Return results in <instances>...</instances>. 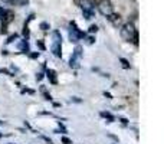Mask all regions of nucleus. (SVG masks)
I'll list each match as a JSON object with an SVG mask.
<instances>
[{
	"label": "nucleus",
	"mask_w": 164,
	"mask_h": 144,
	"mask_svg": "<svg viewBox=\"0 0 164 144\" xmlns=\"http://www.w3.org/2000/svg\"><path fill=\"white\" fill-rule=\"evenodd\" d=\"M120 33H121V38L125 42H133L134 38L138 36L135 26H134V23H131V22H127V23H124L123 26H121Z\"/></svg>",
	"instance_id": "nucleus-1"
},
{
	"label": "nucleus",
	"mask_w": 164,
	"mask_h": 144,
	"mask_svg": "<svg viewBox=\"0 0 164 144\" xmlns=\"http://www.w3.org/2000/svg\"><path fill=\"white\" fill-rule=\"evenodd\" d=\"M96 7H98L99 13L104 14V16H108V14L114 13V6H112V3H111L109 0H99L98 4H96Z\"/></svg>",
	"instance_id": "nucleus-2"
},
{
	"label": "nucleus",
	"mask_w": 164,
	"mask_h": 144,
	"mask_svg": "<svg viewBox=\"0 0 164 144\" xmlns=\"http://www.w3.org/2000/svg\"><path fill=\"white\" fill-rule=\"evenodd\" d=\"M62 38L59 32H53V45H52V52H53L55 56L61 58L62 56Z\"/></svg>",
	"instance_id": "nucleus-3"
},
{
	"label": "nucleus",
	"mask_w": 164,
	"mask_h": 144,
	"mask_svg": "<svg viewBox=\"0 0 164 144\" xmlns=\"http://www.w3.org/2000/svg\"><path fill=\"white\" fill-rule=\"evenodd\" d=\"M85 33L78 29L75 22H71V29H69V41L71 42H78L81 38H84Z\"/></svg>",
	"instance_id": "nucleus-4"
},
{
	"label": "nucleus",
	"mask_w": 164,
	"mask_h": 144,
	"mask_svg": "<svg viewBox=\"0 0 164 144\" xmlns=\"http://www.w3.org/2000/svg\"><path fill=\"white\" fill-rule=\"evenodd\" d=\"M75 3L82 9V12H94V3L91 0H75Z\"/></svg>",
	"instance_id": "nucleus-5"
},
{
	"label": "nucleus",
	"mask_w": 164,
	"mask_h": 144,
	"mask_svg": "<svg viewBox=\"0 0 164 144\" xmlns=\"http://www.w3.org/2000/svg\"><path fill=\"white\" fill-rule=\"evenodd\" d=\"M81 51H82L81 46H76L75 52H74V55H72L71 59H69V65H71V66H78V61H79V58H81V55H82Z\"/></svg>",
	"instance_id": "nucleus-6"
},
{
	"label": "nucleus",
	"mask_w": 164,
	"mask_h": 144,
	"mask_svg": "<svg viewBox=\"0 0 164 144\" xmlns=\"http://www.w3.org/2000/svg\"><path fill=\"white\" fill-rule=\"evenodd\" d=\"M107 19H108V20L111 22V23H112L115 28H118V26L121 25V16H120L118 13H111V14H108V16H107Z\"/></svg>",
	"instance_id": "nucleus-7"
},
{
	"label": "nucleus",
	"mask_w": 164,
	"mask_h": 144,
	"mask_svg": "<svg viewBox=\"0 0 164 144\" xmlns=\"http://www.w3.org/2000/svg\"><path fill=\"white\" fill-rule=\"evenodd\" d=\"M13 19H14L13 12H12V10H6V12H4V16L2 17V22H3L4 25H9L10 22H13Z\"/></svg>",
	"instance_id": "nucleus-8"
},
{
	"label": "nucleus",
	"mask_w": 164,
	"mask_h": 144,
	"mask_svg": "<svg viewBox=\"0 0 164 144\" xmlns=\"http://www.w3.org/2000/svg\"><path fill=\"white\" fill-rule=\"evenodd\" d=\"M19 48H20V51L25 52V53H27V52H29V43H27V39H25V41L20 42Z\"/></svg>",
	"instance_id": "nucleus-9"
},
{
	"label": "nucleus",
	"mask_w": 164,
	"mask_h": 144,
	"mask_svg": "<svg viewBox=\"0 0 164 144\" xmlns=\"http://www.w3.org/2000/svg\"><path fill=\"white\" fill-rule=\"evenodd\" d=\"M48 78L51 79L52 84H56V72L53 69H48Z\"/></svg>",
	"instance_id": "nucleus-10"
},
{
	"label": "nucleus",
	"mask_w": 164,
	"mask_h": 144,
	"mask_svg": "<svg viewBox=\"0 0 164 144\" xmlns=\"http://www.w3.org/2000/svg\"><path fill=\"white\" fill-rule=\"evenodd\" d=\"M41 91H42V94H43V95H45V100H49V101L52 100L51 94H48V91H46V88H45V86H42V88H41Z\"/></svg>",
	"instance_id": "nucleus-11"
},
{
	"label": "nucleus",
	"mask_w": 164,
	"mask_h": 144,
	"mask_svg": "<svg viewBox=\"0 0 164 144\" xmlns=\"http://www.w3.org/2000/svg\"><path fill=\"white\" fill-rule=\"evenodd\" d=\"M82 13H84V17H85L86 20H89V19H92V17H94V12H86V10H84Z\"/></svg>",
	"instance_id": "nucleus-12"
},
{
	"label": "nucleus",
	"mask_w": 164,
	"mask_h": 144,
	"mask_svg": "<svg viewBox=\"0 0 164 144\" xmlns=\"http://www.w3.org/2000/svg\"><path fill=\"white\" fill-rule=\"evenodd\" d=\"M27 3H29V0H13V4H19V6H23Z\"/></svg>",
	"instance_id": "nucleus-13"
},
{
	"label": "nucleus",
	"mask_w": 164,
	"mask_h": 144,
	"mask_svg": "<svg viewBox=\"0 0 164 144\" xmlns=\"http://www.w3.org/2000/svg\"><path fill=\"white\" fill-rule=\"evenodd\" d=\"M39 28H41L42 30H49V29H51V26H49V23H46V22H42Z\"/></svg>",
	"instance_id": "nucleus-14"
},
{
	"label": "nucleus",
	"mask_w": 164,
	"mask_h": 144,
	"mask_svg": "<svg viewBox=\"0 0 164 144\" xmlns=\"http://www.w3.org/2000/svg\"><path fill=\"white\" fill-rule=\"evenodd\" d=\"M120 61H121V64H123V68H125V69H128V68H130V64H128V61H127V59L121 58Z\"/></svg>",
	"instance_id": "nucleus-15"
},
{
	"label": "nucleus",
	"mask_w": 164,
	"mask_h": 144,
	"mask_svg": "<svg viewBox=\"0 0 164 144\" xmlns=\"http://www.w3.org/2000/svg\"><path fill=\"white\" fill-rule=\"evenodd\" d=\"M101 115H102V117H105V118H108V120H109V123H111V121H114V117L111 115V114H109V113H101Z\"/></svg>",
	"instance_id": "nucleus-16"
},
{
	"label": "nucleus",
	"mask_w": 164,
	"mask_h": 144,
	"mask_svg": "<svg viewBox=\"0 0 164 144\" xmlns=\"http://www.w3.org/2000/svg\"><path fill=\"white\" fill-rule=\"evenodd\" d=\"M96 30H98V26H96V25L89 26V33H96Z\"/></svg>",
	"instance_id": "nucleus-17"
},
{
	"label": "nucleus",
	"mask_w": 164,
	"mask_h": 144,
	"mask_svg": "<svg viewBox=\"0 0 164 144\" xmlns=\"http://www.w3.org/2000/svg\"><path fill=\"white\" fill-rule=\"evenodd\" d=\"M23 36H25V38H29V29H27V23L26 25H25V28H23Z\"/></svg>",
	"instance_id": "nucleus-18"
},
{
	"label": "nucleus",
	"mask_w": 164,
	"mask_h": 144,
	"mask_svg": "<svg viewBox=\"0 0 164 144\" xmlns=\"http://www.w3.org/2000/svg\"><path fill=\"white\" fill-rule=\"evenodd\" d=\"M0 33L2 35H6L7 33V25H2V29H0Z\"/></svg>",
	"instance_id": "nucleus-19"
},
{
	"label": "nucleus",
	"mask_w": 164,
	"mask_h": 144,
	"mask_svg": "<svg viewBox=\"0 0 164 144\" xmlns=\"http://www.w3.org/2000/svg\"><path fill=\"white\" fill-rule=\"evenodd\" d=\"M14 39H17V35L16 33H14V35H12V36H9V39H7V43H10V42H13L14 41Z\"/></svg>",
	"instance_id": "nucleus-20"
},
{
	"label": "nucleus",
	"mask_w": 164,
	"mask_h": 144,
	"mask_svg": "<svg viewBox=\"0 0 164 144\" xmlns=\"http://www.w3.org/2000/svg\"><path fill=\"white\" fill-rule=\"evenodd\" d=\"M0 4H13V0H0Z\"/></svg>",
	"instance_id": "nucleus-21"
},
{
	"label": "nucleus",
	"mask_w": 164,
	"mask_h": 144,
	"mask_svg": "<svg viewBox=\"0 0 164 144\" xmlns=\"http://www.w3.org/2000/svg\"><path fill=\"white\" fill-rule=\"evenodd\" d=\"M62 143L63 144H72V140H69L68 137H62Z\"/></svg>",
	"instance_id": "nucleus-22"
},
{
	"label": "nucleus",
	"mask_w": 164,
	"mask_h": 144,
	"mask_svg": "<svg viewBox=\"0 0 164 144\" xmlns=\"http://www.w3.org/2000/svg\"><path fill=\"white\" fill-rule=\"evenodd\" d=\"M86 42H88L89 45L94 43V42H95V38H94V36H88V38H86Z\"/></svg>",
	"instance_id": "nucleus-23"
},
{
	"label": "nucleus",
	"mask_w": 164,
	"mask_h": 144,
	"mask_svg": "<svg viewBox=\"0 0 164 144\" xmlns=\"http://www.w3.org/2000/svg\"><path fill=\"white\" fill-rule=\"evenodd\" d=\"M4 12H6V9H3V7H0V20H2V17L4 16Z\"/></svg>",
	"instance_id": "nucleus-24"
},
{
	"label": "nucleus",
	"mask_w": 164,
	"mask_h": 144,
	"mask_svg": "<svg viewBox=\"0 0 164 144\" xmlns=\"http://www.w3.org/2000/svg\"><path fill=\"white\" fill-rule=\"evenodd\" d=\"M30 58H32V59L39 58V52H35V53H30Z\"/></svg>",
	"instance_id": "nucleus-25"
},
{
	"label": "nucleus",
	"mask_w": 164,
	"mask_h": 144,
	"mask_svg": "<svg viewBox=\"0 0 164 144\" xmlns=\"http://www.w3.org/2000/svg\"><path fill=\"white\" fill-rule=\"evenodd\" d=\"M38 46L41 49H45V45H43V42H42V41H38Z\"/></svg>",
	"instance_id": "nucleus-26"
},
{
	"label": "nucleus",
	"mask_w": 164,
	"mask_h": 144,
	"mask_svg": "<svg viewBox=\"0 0 164 144\" xmlns=\"http://www.w3.org/2000/svg\"><path fill=\"white\" fill-rule=\"evenodd\" d=\"M42 78H43V74H38V75H36V79H38V81H41Z\"/></svg>",
	"instance_id": "nucleus-27"
},
{
	"label": "nucleus",
	"mask_w": 164,
	"mask_h": 144,
	"mask_svg": "<svg viewBox=\"0 0 164 144\" xmlns=\"http://www.w3.org/2000/svg\"><path fill=\"white\" fill-rule=\"evenodd\" d=\"M104 95H105L107 98H109V100H111V94H108V92H104Z\"/></svg>",
	"instance_id": "nucleus-28"
},
{
	"label": "nucleus",
	"mask_w": 164,
	"mask_h": 144,
	"mask_svg": "<svg viewBox=\"0 0 164 144\" xmlns=\"http://www.w3.org/2000/svg\"><path fill=\"white\" fill-rule=\"evenodd\" d=\"M0 124H2V121H0Z\"/></svg>",
	"instance_id": "nucleus-29"
}]
</instances>
